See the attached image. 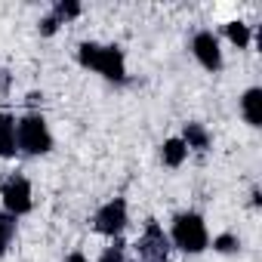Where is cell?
Returning <instances> with one entry per match:
<instances>
[{"instance_id":"cell-4","label":"cell","mask_w":262,"mask_h":262,"mask_svg":"<svg viewBox=\"0 0 262 262\" xmlns=\"http://www.w3.org/2000/svg\"><path fill=\"white\" fill-rule=\"evenodd\" d=\"M0 198H4V213H10L13 219L31 213L34 207V191H31V182L25 176H10L4 185H0Z\"/></svg>"},{"instance_id":"cell-6","label":"cell","mask_w":262,"mask_h":262,"mask_svg":"<svg viewBox=\"0 0 262 262\" xmlns=\"http://www.w3.org/2000/svg\"><path fill=\"white\" fill-rule=\"evenodd\" d=\"M136 250H139L142 262H167V256H170V237L164 234V228L155 219H148L145 231H142V237L136 244Z\"/></svg>"},{"instance_id":"cell-9","label":"cell","mask_w":262,"mask_h":262,"mask_svg":"<svg viewBox=\"0 0 262 262\" xmlns=\"http://www.w3.org/2000/svg\"><path fill=\"white\" fill-rule=\"evenodd\" d=\"M241 114H244V120H247L253 129L262 126V90H259V86L244 90V96H241Z\"/></svg>"},{"instance_id":"cell-17","label":"cell","mask_w":262,"mask_h":262,"mask_svg":"<svg viewBox=\"0 0 262 262\" xmlns=\"http://www.w3.org/2000/svg\"><path fill=\"white\" fill-rule=\"evenodd\" d=\"M99 262H126V253H123L120 244H114V247H108V250L99 256Z\"/></svg>"},{"instance_id":"cell-7","label":"cell","mask_w":262,"mask_h":262,"mask_svg":"<svg viewBox=\"0 0 262 262\" xmlns=\"http://www.w3.org/2000/svg\"><path fill=\"white\" fill-rule=\"evenodd\" d=\"M191 53L201 62V68H207L213 74L222 68V47H219V37L213 31H198L191 37Z\"/></svg>"},{"instance_id":"cell-10","label":"cell","mask_w":262,"mask_h":262,"mask_svg":"<svg viewBox=\"0 0 262 262\" xmlns=\"http://www.w3.org/2000/svg\"><path fill=\"white\" fill-rule=\"evenodd\" d=\"M179 139L185 142L188 151H207L210 148V133H207V126L198 123V120H191V123L182 126V136Z\"/></svg>"},{"instance_id":"cell-2","label":"cell","mask_w":262,"mask_h":262,"mask_svg":"<svg viewBox=\"0 0 262 262\" xmlns=\"http://www.w3.org/2000/svg\"><path fill=\"white\" fill-rule=\"evenodd\" d=\"M170 244L188 256H198L210 247V231L201 213H179L170 228Z\"/></svg>"},{"instance_id":"cell-15","label":"cell","mask_w":262,"mask_h":262,"mask_svg":"<svg viewBox=\"0 0 262 262\" xmlns=\"http://www.w3.org/2000/svg\"><path fill=\"white\" fill-rule=\"evenodd\" d=\"M53 16H56L59 22L77 19V16H80V4H77V0H59V4L53 7Z\"/></svg>"},{"instance_id":"cell-18","label":"cell","mask_w":262,"mask_h":262,"mask_svg":"<svg viewBox=\"0 0 262 262\" xmlns=\"http://www.w3.org/2000/svg\"><path fill=\"white\" fill-rule=\"evenodd\" d=\"M65 262H90L83 253H71V256H65Z\"/></svg>"},{"instance_id":"cell-14","label":"cell","mask_w":262,"mask_h":262,"mask_svg":"<svg viewBox=\"0 0 262 262\" xmlns=\"http://www.w3.org/2000/svg\"><path fill=\"white\" fill-rule=\"evenodd\" d=\"M213 250H216V253H222V256H231V253H237V250H241V237H237V234H231V231L216 234V237H213Z\"/></svg>"},{"instance_id":"cell-13","label":"cell","mask_w":262,"mask_h":262,"mask_svg":"<svg viewBox=\"0 0 262 262\" xmlns=\"http://www.w3.org/2000/svg\"><path fill=\"white\" fill-rule=\"evenodd\" d=\"M13 237H16V219L10 213H0V256L7 253V247L13 244Z\"/></svg>"},{"instance_id":"cell-8","label":"cell","mask_w":262,"mask_h":262,"mask_svg":"<svg viewBox=\"0 0 262 262\" xmlns=\"http://www.w3.org/2000/svg\"><path fill=\"white\" fill-rule=\"evenodd\" d=\"M19 142H16V114L10 111H0V158L10 161L16 158Z\"/></svg>"},{"instance_id":"cell-5","label":"cell","mask_w":262,"mask_h":262,"mask_svg":"<svg viewBox=\"0 0 262 262\" xmlns=\"http://www.w3.org/2000/svg\"><path fill=\"white\" fill-rule=\"evenodd\" d=\"M129 222V213H126V201L123 198H114L108 204H102L93 216V225L99 234H108V237H117Z\"/></svg>"},{"instance_id":"cell-12","label":"cell","mask_w":262,"mask_h":262,"mask_svg":"<svg viewBox=\"0 0 262 262\" xmlns=\"http://www.w3.org/2000/svg\"><path fill=\"white\" fill-rule=\"evenodd\" d=\"M225 37H228L237 50H247L253 34H250V25H247V22H237V19H234V22H228V25H225Z\"/></svg>"},{"instance_id":"cell-3","label":"cell","mask_w":262,"mask_h":262,"mask_svg":"<svg viewBox=\"0 0 262 262\" xmlns=\"http://www.w3.org/2000/svg\"><path fill=\"white\" fill-rule=\"evenodd\" d=\"M16 142H19V151L22 155H47L53 151V133H50V123L43 114L37 111H28L16 120Z\"/></svg>"},{"instance_id":"cell-1","label":"cell","mask_w":262,"mask_h":262,"mask_svg":"<svg viewBox=\"0 0 262 262\" xmlns=\"http://www.w3.org/2000/svg\"><path fill=\"white\" fill-rule=\"evenodd\" d=\"M77 62L90 71H99L105 80H114V83L126 80V59L120 47H102V43L83 40L77 47Z\"/></svg>"},{"instance_id":"cell-11","label":"cell","mask_w":262,"mask_h":262,"mask_svg":"<svg viewBox=\"0 0 262 262\" xmlns=\"http://www.w3.org/2000/svg\"><path fill=\"white\" fill-rule=\"evenodd\" d=\"M185 158H188V148H185V142L179 139V136H173V139H167L164 145H161V161L167 164V167H182L185 164Z\"/></svg>"},{"instance_id":"cell-16","label":"cell","mask_w":262,"mask_h":262,"mask_svg":"<svg viewBox=\"0 0 262 262\" xmlns=\"http://www.w3.org/2000/svg\"><path fill=\"white\" fill-rule=\"evenodd\" d=\"M59 25H62V22L50 13V16H43V19H40V25H37V28H40V34H43V37H53V34L59 31Z\"/></svg>"}]
</instances>
